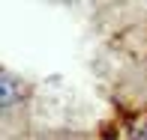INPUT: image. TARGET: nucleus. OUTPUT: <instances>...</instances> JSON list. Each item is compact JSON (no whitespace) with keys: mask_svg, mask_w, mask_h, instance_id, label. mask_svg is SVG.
Listing matches in <instances>:
<instances>
[{"mask_svg":"<svg viewBox=\"0 0 147 140\" xmlns=\"http://www.w3.org/2000/svg\"><path fill=\"white\" fill-rule=\"evenodd\" d=\"M135 140H147V128H141V131H138V137Z\"/></svg>","mask_w":147,"mask_h":140,"instance_id":"nucleus-1","label":"nucleus"}]
</instances>
